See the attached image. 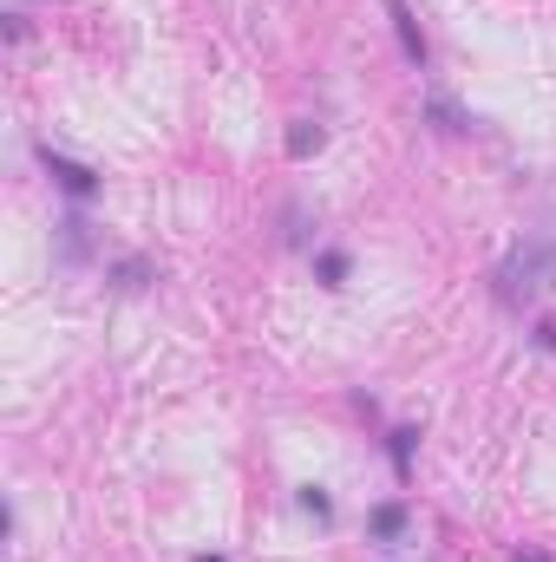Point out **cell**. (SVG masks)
<instances>
[{"instance_id": "obj_7", "label": "cell", "mask_w": 556, "mask_h": 562, "mask_svg": "<svg viewBox=\"0 0 556 562\" xmlns=\"http://www.w3.org/2000/svg\"><path fill=\"white\" fill-rule=\"evenodd\" d=\"M314 276L327 281V288H341V281H347V256H341V249H321V256H314Z\"/></svg>"}, {"instance_id": "obj_6", "label": "cell", "mask_w": 556, "mask_h": 562, "mask_svg": "<svg viewBox=\"0 0 556 562\" xmlns=\"http://www.w3.org/2000/svg\"><path fill=\"white\" fill-rule=\"evenodd\" d=\"M314 150H321V125H314V119H301V125L288 132V157H314Z\"/></svg>"}, {"instance_id": "obj_2", "label": "cell", "mask_w": 556, "mask_h": 562, "mask_svg": "<svg viewBox=\"0 0 556 562\" xmlns=\"http://www.w3.org/2000/svg\"><path fill=\"white\" fill-rule=\"evenodd\" d=\"M40 164H46V177H53V183H59L66 196H79V203H86V196L99 190V170H86V164H73V157H59L53 144H40Z\"/></svg>"}, {"instance_id": "obj_1", "label": "cell", "mask_w": 556, "mask_h": 562, "mask_svg": "<svg viewBox=\"0 0 556 562\" xmlns=\"http://www.w3.org/2000/svg\"><path fill=\"white\" fill-rule=\"evenodd\" d=\"M491 281H498V301H511V307H518V301H537L556 281V236H524V243L498 262Z\"/></svg>"}, {"instance_id": "obj_11", "label": "cell", "mask_w": 556, "mask_h": 562, "mask_svg": "<svg viewBox=\"0 0 556 562\" xmlns=\"http://www.w3.org/2000/svg\"><path fill=\"white\" fill-rule=\"evenodd\" d=\"M197 562H223V557H197Z\"/></svg>"}, {"instance_id": "obj_8", "label": "cell", "mask_w": 556, "mask_h": 562, "mask_svg": "<svg viewBox=\"0 0 556 562\" xmlns=\"http://www.w3.org/2000/svg\"><path fill=\"white\" fill-rule=\"evenodd\" d=\"M59 243H66V262H79V256L92 249V243H86V223H79V216L66 223V236H59Z\"/></svg>"}, {"instance_id": "obj_9", "label": "cell", "mask_w": 556, "mask_h": 562, "mask_svg": "<svg viewBox=\"0 0 556 562\" xmlns=\"http://www.w3.org/2000/svg\"><path fill=\"white\" fill-rule=\"evenodd\" d=\"M301 510H308V517H334V504H327V491H314V484L301 491Z\"/></svg>"}, {"instance_id": "obj_10", "label": "cell", "mask_w": 556, "mask_h": 562, "mask_svg": "<svg viewBox=\"0 0 556 562\" xmlns=\"http://www.w3.org/2000/svg\"><path fill=\"white\" fill-rule=\"evenodd\" d=\"M518 562H551V557H537V550H531V557H518Z\"/></svg>"}, {"instance_id": "obj_4", "label": "cell", "mask_w": 556, "mask_h": 562, "mask_svg": "<svg viewBox=\"0 0 556 562\" xmlns=\"http://www.w3.org/2000/svg\"><path fill=\"white\" fill-rule=\"evenodd\" d=\"M387 13H393V33H400L407 59H413V66H425V33H419V20L407 13V0H387Z\"/></svg>"}, {"instance_id": "obj_3", "label": "cell", "mask_w": 556, "mask_h": 562, "mask_svg": "<svg viewBox=\"0 0 556 562\" xmlns=\"http://www.w3.org/2000/svg\"><path fill=\"white\" fill-rule=\"evenodd\" d=\"M407 530H413V510H407V504H374V510H367V537H374V543H400Z\"/></svg>"}, {"instance_id": "obj_5", "label": "cell", "mask_w": 556, "mask_h": 562, "mask_svg": "<svg viewBox=\"0 0 556 562\" xmlns=\"http://www.w3.org/2000/svg\"><path fill=\"white\" fill-rule=\"evenodd\" d=\"M413 425H400V431H387V451H393V471H400V477H407V471H413Z\"/></svg>"}]
</instances>
